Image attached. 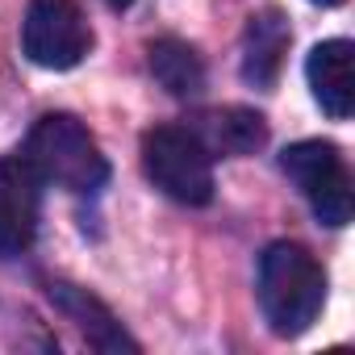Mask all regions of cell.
Returning <instances> with one entry per match:
<instances>
[{"mask_svg": "<svg viewBox=\"0 0 355 355\" xmlns=\"http://www.w3.org/2000/svg\"><path fill=\"white\" fill-rule=\"evenodd\" d=\"M259 309L280 338L305 334L326 305V268L301 243H272L259 255Z\"/></svg>", "mask_w": 355, "mask_h": 355, "instance_id": "cell-1", "label": "cell"}, {"mask_svg": "<svg viewBox=\"0 0 355 355\" xmlns=\"http://www.w3.org/2000/svg\"><path fill=\"white\" fill-rule=\"evenodd\" d=\"M26 159L38 171L42 184L67 189V193H96L109 180V163H105L96 138L71 113L38 117L26 138Z\"/></svg>", "mask_w": 355, "mask_h": 355, "instance_id": "cell-2", "label": "cell"}, {"mask_svg": "<svg viewBox=\"0 0 355 355\" xmlns=\"http://www.w3.org/2000/svg\"><path fill=\"white\" fill-rule=\"evenodd\" d=\"M146 180L180 205L214 201V155L189 125H155L142 134Z\"/></svg>", "mask_w": 355, "mask_h": 355, "instance_id": "cell-3", "label": "cell"}, {"mask_svg": "<svg viewBox=\"0 0 355 355\" xmlns=\"http://www.w3.org/2000/svg\"><path fill=\"white\" fill-rule=\"evenodd\" d=\"M280 167L301 189V197L309 201L318 222H326V226H347L351 222V214H355L351 171H347V163H343L334 142H322V138L293 142V146H284Z\"/></svg>", "mask_w": 355, "mask_h": 355, "instance_id": "cell-4", "label": "cell"}, {"mask_svg": "<svg viewBox=\"0 0 355 355\" xmlns=\"http://www.w3.org/2000/svg\"><path fill=\"white\" fill-rule=\"evenodd\" d=\"M21 51L34 67L71 71L92 51V26L76 0H30L21 21Z\"/></svg>", "mask_w": 355, "mask_h": 355, "instance_id": "cell-5", "label": "cell"}, {"mask_svg": "<svg viewBox=\"0 0 355 355\" xmlns=\"http://www.w3.org/2000/svg\"><path fill=\"white\" fill-rule=\"evenodd\" d=\"M42 180L26 155L0 159V259H17L38 239Z\"/></svg>", "mask_w": 355, "mask_h": 355, "instance_id": "cell-6", "label": "cell"}, {"mask_svg": "<svg viewBox=\"0 0 355 355\" xmlns=\"http://www.w3.org/2000/svg\"><path fill=\"white\" fill-rule=\"evenodd\" d=\"M351 63H355V46L347 38L318 42L305 59V80L313 88V101L334 121H347L355 109V67Z\"/></svg>", "mask_w": 355, "mask_h": 355, "instance_id": "cell-7", "label": "cell"}, {"mask_svg": "<svg viewBox=\"0 0 355 355\" xmlns=\"http://www.w3.org/2000/svg\"><path fill=\"white\" fill-rule=\"evenodd\" d=\"M288 21L280 9H263L247 21V38H243V80L255 84V88H272L280 67H284V55H288Z\"/></svg>", "mask_w": 355, "mask_h": 355, "instance_id": "cell-8", "label": "cell"}, {"mask_svg": "<svg viewBox=\"0 0 355 355\" xmlns=\"http://www.w3.org/2000/svg\"><path fill=\"white\" fill-rule=\"evenodd\" d=\"M201 125L193 130L205 146H209V155H230V159H239V155H255L263 142H268V121L255 113V109H243V105H230V109H214V113H205V117H197Z\"/></svg>", "mask_w": 355, "mask_h": 355, "instance_id": "cell-9", "label": "cell"}, {"mask_svg": "<svg viewBox=\"0 0 355 355\" xmlns=\"http://www.w3.org/2000/svg\"><path fill=\"white\" fill-rule=\"evenodd\" d=\"M46 293H51V301L63 309V313H71L76 318V326L88 334V343L92 347H101V351H134L138 343L121 330V322L88 293V288H76V284H63V280H51L46 284Z\"/></svg>", "mask_w": 355, "mask_h": 355, "instance_id": "cell-10", "label": "cell"}, {"mask_svg": "<svg viewBox=\"0 0 355 355\" xmlns=\"http://www.w3.org/2000/svg\"><path fill=\"white\" fill-rule=\"evenodd\" d=\"M150 76L175 101H193V96L205 92V63L180 38H159V42H150Z\"/></svg>", "mask_w": 355, "mask_h": 355, "instance_id": "cell-11", "label": "cell"}, {"mask_svg": "<svg viewBox=\"0 0 355 355\" xmlns=\"http://www.w3.org/2000/svg\"><path fill=\"white\" fill-rule=\"evenodd\" d=\"M309 5H322V9H334V5H343V0H309Z\"/></svg>", "mask_w": 355, "mask_h": 355, "instance_id": "cell-12", "label": "cell"}, {"mask_svg": "<svg viewBox=\"0 0 355 355\" xmlns=\"http://www.w3.org/2000/svg\"><path fill=\"white\" fill-rule=\"evenodd\" d=\"M109 5H113V9H125V5H130V0H109Z\"/></svg>", "mask_w": 355, "mask_h": 355, "instance_id": "cell-13", "label": "cell"}]
</instances>
